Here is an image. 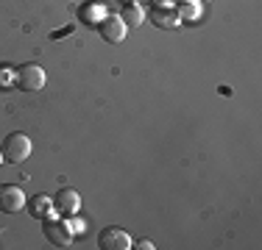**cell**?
I'll return each mask as SVG.
<instances>
[{
	"instance_id": "cell-4",
	"label": "cell",
	"mask_w": 262,
	"mask_h": 250,
	"mask_svg": "<svg viewBox=\"0 0 262 250\" xmlns=\"http://www.w3.org/2000/svg\"><path fill=\"white\" fill-rule=\"evenodd\" d=\"M26 203L28 197L20 186H0V211L3 214H20Z\"/></svg>"
},
{
	"instance_id": "cell-14",
	"label": "cell",
	"mask_w": 262,
	"mask_h": 250,
	"mask_svg": "<svg viewBox=\"0 0 262 250\" xmlns=\"http://www.w3.org/2000/svg\"><path fill=\"white\" fill-rule=\"evenodd\" d=\"M204 3H209V0H204Z\"/></svg>"
},
{
	"instance_id": "cell-5",
	"label": "cell",
	"mask_w": 262,
	"mask_h": 250,
	"mask_svg": "<svg viewBox=\"0 0 262 250\" xmlns=\"http://www.w3.org/2000/svg\"><path fill=\"white\" fill-rule=\"evenodd\" d=\"M126 28H128V25L123 22L120 17H115V14L103 17V20L98 22V31H101V39H103V42H109V45H120V42L126 39Z\"/></svg>"
},
{
	"instance_id": "cell-6",
	"label": "cell",
	"mask_w": 262,
	"mask_h": 250,
	"mask_svg": "<svg viewBox=\"0 0 262 250\" xmlns=\"http://www.w3.org/2000/svg\"><path fill=\"white\" fill-rule=\"evenodd\" d=\"M98 245L103 250H128L134 242H131V236L123 228H103L101 236H98Z\"/></svg>"
},
{
	"instance_id": "cell-8",
	"label": "cell",
	"mask_w": 262,
	"mask_h": 250,
	"mask_svg": "<svg viewBox=\"0 0 262 250\" xmlns=\"http://www.w3.org/2000/svg\"><path fill=\"white\" fill-rule=\"evenodd\" d=\"M26 206H28V214L34 217V220H48V214L53 211V197L36 195V197H31Z\"/></svg>"
},
{
	"instance_id": "cell-9",
	"label": "cell",
	"mask_w": 262,
	"mask_h": 250,
	"mask_svg": "<svg viewBox=\"0 0 262 250\" xmlns=\"http://www.w3.org/2000/svg\"><path fill=\"white\" fill-rule=\"evenodd\" d=\"M154 20H157L162 28H176L179 22H182V14H179V11H157V14H154Z\"/></svg>"
},
{
	"instance_id": "cell-7",
	"label": "cell",
	"mask_w": 262,
	"mask_h": 250,
	"mask_svg": "<svg viewBox=\"0 0 262 250\" xmlns=\"http://www.w3.org/2000/svg\"><path fill=\"white\" fill-rule=\"evenodd\" d=\"M81 209V195L76 189H59V195L53 197V211H59L61 217H73Z\"/></svg>"
},
{
	"instance_id": "cell-10",
	"label": "cell",
	"mask_w": 262,
	"mask_h": 250,
	"mask_svg": "<svg viewBox=\"0 0 262 250\" xmlns=\"http://www.w3.org/2000/svg\"><path fill=\"white\" fill-rule=\"evenodd\" d=\"M120 20L126 25H140L142 22V9H140V6H126L123 14H120Z\"/></svg>"
},
{
	"instance_id": "cell-11",
	"label": "cell",
	"mask_w": 262,
	"mask_h": 250,
	"mask_svg": "<svg viewBox=\"0 0 262 250\" xmlns=\"http://www.w3.org/2000/svg\"><path fill=\"white\" fill-rule=\"evenodd\" d=\"M137 247H140V250H154V242L151 239H140V242H137Z\"/></svg>"
},
{
	"instance_id": "cell-2",
	"label": "cell",
	"mask_w": 262,
	"mask_h": 250,
	"mask_svg": "<svg viewBox=\"0 0 262 250\" xmlns=\"http://www.w3.org/2000/svg\"><path fill=\"white\" fill-rule=\"evenodd\" d=\"M3 156L6 161H11V164H23V161L31 156V139L26 134H9L3 139Z\"/></svg>"
},
{
	"instance_id": "cell-1",
	"label": "cell",
	"mask_w": 262,
	"mask_h": 250,
	"mask_svg": "<svg viewBox=\"0 0 262 250\" xmlns=\"http://www.w3.org/2000/svg\"><path fill=\"white\" fill-rule=\"evenodd\" d=\"M14 81L23 92H39V89H45V84H48V72H45V67H39V64H23L20 70H17Z\"/></svg>"
},
{
	"instance_id": "cell-12",
	"label": "cell",
	"mask_w": 262,
	"mask_h": 250,
	"mask_svg": "<svg viewBox=\"0 0 262 250\" xmlns=\"http://www.w3.org/2000/svg\"><path fill=\"white\" fill-rule=\"evenodd\" d=\"M9 81H11V75L6 72V70H0V84H3V86H9Z\"/></svg>"
},
{
	"instance_id": "cell-3",
	"label": "cell",
	"mask_w": 262,
	"mask_h": 250,
	"mask_svg": "<svg viewBox=\"0 0 262 250\" xmlns=\"http://www.w3.org/2000/svg\"><path fill=\"white\" fill-rule=\"evenodd\" d=\"M42 231H45V239L53 247H67L73 239V231L64 220H42Z\"/></svg>"
},
{
	"instance_id": "cell-13",
	"label": "cell",
	"mask_w": 262,
	"mask_h": 250,
	"mask_svg": "<svg viewBox=\"0 0 262 250\" xmlns=\"http://www.w3.org/2000/svg\"><path fill=\"white\" fill-rule=\"evenodd\" d=\"M3 161H6V156H3V150H0V164H3Z\"/></svg>"
}]
</instances>
